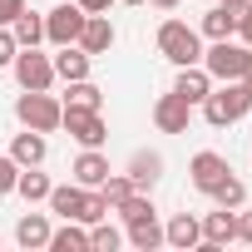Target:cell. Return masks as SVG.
<instances>
[{
    "mask_svg": "<svg viewBox=\"0 0 252 252\" xmlns=\"http://www.w3.org/2000/svg\"><path fill=\"white\" fill-rule=\"evenodd\" d=\"M198 109H203V119L213 124V129H227V124H237V119L252 109V89H247L242 79H222V84L208 89V99H203Z\"/></svg>",
    "mask_w": 252,
    "mask_h": 252,
    "instance_id": "obj_1",
    "label": "cell"
},
{
    "mask_svg": "<svg viewBox=\"0 0 252 252\" xmlns=\"http://www.w3.org/2000/svg\"><path fill=\"white\" fill-rule=\"evenodd\" d=\"M158 55L178 69V64H203V35L183 20H163L158 25Z\"/></svg>",
    "mask_w": 252,
    "mask_h": 252,
    "instance_id": "obj_2",
    "label": "cell"
},
{
    "mask_svg": "<svg viewBox=\"0 0 252 252\" xmlns=\"http://www.w3.org/2000/svg\"><path fill=\"white\" fill-rule=\"evenodd\" d=\"M15 119L25 124V129H35V134H55L60 119H64V104H60L50 89H25V94L15 99Z\"/></svg>",
    "mask_w": 252,
    "mask_h": 252,
    "instance_id": "obj_3",
    "label": "cell"
},
{
    "mask_svg": "<svg viewBox=\"0 0 252 252\" xmlns=\"http://www.w3.org/2000/svg\"><path fill=\"white\" fill-rule=\"evenodd\" d=\"M247 45H237V40H213L208 50H203V69L213 74V84H222V79H242V69H247Z\"/></svg>",
    "mask_w": 252,
    "mask_h": 252,
    "instance_id": "obj_4",
    "label": "cell"
},
{
    "mask_svg": "<svg viewBox=\"0 0 252 252\" xmlns=\"http://www.w3.org/2000/svg\"><path fill=\"white\" fill-rule=\"evenodd\" d=\"M60 129H69V139H74L79 149H104V139H109L104 109H64Z\"/></svg>",
    "mask_w": 252,
    "mask_h": 252,
    "instance_id": "obj_5",
    "label": "cell"
},
{
    "mask_svg": "<svg viewBox=\"0 0 252 252\" xmlns=\"http://www.w3.org/2000/svg\"><path fill=\"white\" fill-rule=\"evenodd\" d=\"M10 69H15V84H20V89H50V84H55V60L40 55V45L15 50Z\"/></svg>",
    "mask_w": 252,
    "mask_h": 252,
    "instance_id": "obj_6",
    "label": "cell"
},
{
    "mask_svg": "<svg viewBox=\"0 0 252 252\" xmlns=\"http://www.w3.org/2000/svg\"><path fill=\"white\" fill-rule=\"evenodd\" d=\"M84 20H89V15H84L79 5H69V0H64V5H55V10L45 15V40H50L55 50H60V45H74L79 30H84Z\"/></svg>",
    "mask_w": 252,
    "mask_h": 252,
    "instance_id": "obj_7",
    "label": "cell"
},
{
    "mask_svg": "<svg viewBox=\"0 0 252 252\" xmlns=\"http://www.w3.org/2000/svg\"><path fill=\"white\" fill-rule=\"evenodd\" d=\"M188 124H193V104L178 99L173 89L154 99V129L158 134H188Z\"/></svg>",
    "mask_w": 252,
    "mask_h": 252,
    "instance_id": "obj_8",
    "label": "cell"
},
{
    "mask_svg": "<svg viewBox=\"0 0 252 252\" xmlns=\"http://www.w3.org/2000/svg\"><path fill=\"white\" fill-rule=\"evenodd\" d=\"M227 173H232V168H227V158H222V154H213V149L193 154V163H188V178H193V188H198V193H213Z\"/></svg>",
    "mask_w": 252,
    "mask_h": 252,
    "instance_id": "obj_9",
    "label": "cell"
},
{
    "mask_svg": "<svg viewBox=\"0 0 252 252\" xmlns=\"http://www.w3.org/2000/svg\"><path fill=\"white\" fill-rule=\"evenodd\" d=\"M129 183L139 188V193H154L158 188V178H163V154H154V149H134V158H129Z\"/></svg>",
    "mask_w": 252,
    "mask_h": 252,
    "instance_id": "obj_10",
    "label": "cell"
},
{
    "mask_svg": "<svg viewBox=\"0 0 252 252\" xmlns=\"http://www.w3.org/2000/svg\"><path fill=\"white\" fill-rule=\"evenodd\" d=\"M114 40H119V30H114V20H109V15H89L74 45H79L84 55H94V60H99V55H109V50H114Z\"/></svg>",
    "mask_w": 252,
    "mask_h": 252,
    "instance_id": "obj_11",
    "label": "cell"
},
{
    "mask_svg": "<svg viewBox=\"0 0 252 252\" xmlns=\"http://www.w3.org/2000/svg\"><path fill=\"white\" fill-rule=\"evenodd\" d=\"M84 198H89V188H79V183H55L45 203H50L55 218H64V222H84Z\"/></svg>",
    "mask_w": 252,
    "mask_h": 252,
    "instance_id": "obj_12",
    "label": "cell"
},
{
    "mask_svg": "<svg viewBox=\"0 0 252 252\" xmlns=\"http://www.w3.org/2000/svg\"><path fill=\"white\" fill-rule=\"evenodd\" d=\"M208 89H213V74L203 69V64H178V79H173V94L178 99H188L193 109L208 99Z\"/></svg>",
    "mask_w": 252,
    "mask_h": 252,
    "instance_id": "obj_13",
    "label": "cell"
},
{
    "mask_svg": "<svg viewBox=\"0 0 252 252\" xmlns=\"http://www.w3.org/2000/svg\"><path fill=\"white\" fill-rule=\"evenodd\" d=\"M50 60H55V79H64V84L69 79H89V69H94V55H84L79 45H60Z\"/></svg>",
    "mask_w": 252,
    "mask_h": 252,
    "instance_id": "obj_14",
    "label": "cell"
},
{
    "mask_svg": "<svg viewBox=\"0 0 252 252\" xmlns=\"http://www.w3.org/2000/svg\"><path fill=\"white\" fill-rule=\"evenodd\" d=\"M10 158H15L20 168H40V163L50 158V139H45V134H35V129H25V134H15V139H10Z\"/></svg>",
    "mask_w": 252,
    "mask_h": 252,
    "instance_id": "obj_15",
    "label": "cell"
},
{
    "mask_svg": "<svg viewBox=\"0 0 252 252\" xmlns=\"http://www.w3.org/2000/svg\"><path fill=\"white\" fill-rule=\"evenodd\" d=\"M198 227H203V242L208 247H227V242H237V208H218Z\"/></svg>",
    "mask_w": 252,
    "mask_h": 252,
    "instance_id": "obj_16",
    "label": "cell"
},
{
    "mask_svg": "<svg viewBox=\"0 0 252 252\" xmlns=\"http://www.w3.org/2000/svg\"><path fill=\"white\" fill-rule=\"evenodd\" d=\"M69 173H74V183H79V188H99V183H104L114 168H109L104 149H84V154L74 158V168H69Z\"/></svg>",
    "mask_w": 252,
    "mask_h": 252,
    "instance_id": "obj_17",
    "label": "cell"
},
{
    "mask_svg": "<svg viewBox=\"0 0 252 252\" xmlns=\"http://www.w3.org/2000/svg\"><path fill=\"white\" fill-rule=\"evenodd\" d=\"M163 242H168V247H178V252L198 247V242H203L198 218H193V213H173V218H168V227H163Z\"/></svg>",
    "mask_w": 252,
    "mask_h": 252,
    "instance_id": "obj_18",
    "label": "cell"
},
{
    "mask_svg": "<svg viewBox=\"0 0 252 252\" xmlns=\"http://www.w3.org/2000/svg\"><path fill=\"white\" fill-rule=\"evenodd\" d=\"M50 232H55V227H50V218H45V213H25V218L15 222V242H20L25 252L50 247Z\"/></svg>",
    "mask_w": 252,
    "mask_h": 252,
    "instance_id": "obj_19",
    "label": "cell"
},
{
    "mask_svg": "<svg viewBox=\"0 0 252 252\" xmlns=\"http://www.w3.org/2000/svg\"><path fill=\"white\" fill-rule=\"evenodd\" d=\"M10 35H15V45H20V50L40 45V40H45V15H35V10L25 5V10H20V15L10 20Z\"/></svg>",
    "mask_w": 252,
    "mask_h": 252,
    "instance_id": "obj_20",
    "label": "cell"
},
{
    "mask_svg": "<svg viewBox=\"0 0 252 252\" xmlns=\"http://www.w3.org/2000/svg\"><path fill=\"white\" fill-rule=\"evenodd\" d=\"M60 104L64 109H104V89L94 79H69V89H64Z\"/></svg>",
    "mask_w": 252,
    "mask_h": 252,
    "instance_id": "obj_21",
    "label": "cell"
},
{
    "mask_svg": "<svg viewBox=\"0 0 252 252\" xmlns=\"http://www.w3.org/2000/svg\"><path fill=\"white\" fill-rule=\"evenodd\" d=\"M50 252H89V227L84 222H64L50 232Z\"/></svg>",
    "mask_w": 252,
    "mask_h": 252,
    "instance_id": "obj_22",
    "label": "cell"
},
{
    "mask_svg": "<svg viewBox=\"0 0 252 252\" xmlns=\"http://www.w3.org/2000/svg\"><path fill=\"white\" fill-rule=\"evenodd\" d=\"M124 242H129V247H139V252H154V247H163V227H158V218L129 222V232H124Z\"/></svg>",
    "mask_w": 252,
    "mask_h": 252,
    "instance_id": "obj_23",
    "label": "cell"
},
{
    "mask_svg": "<svg viewBox=\"0 0 252 252\" xmlns=\"http://www.w3.org/2000/svg\"><path fill=\"white\" fill-rule=\"evenodd\" d=\"M50 188H55V183H50L40 168H20V178H15V193H20L25 203H45V198H50Z\"/></svg>",
    "mask_w": 252,
    "mask_h": 252,
    "instance_id": "obj_24",
    "label": "cell"
},
{
    "mask_svg": "<svg viewBox=\"0 0 252 252\" xmlns=\"http://www.w3.org/2000/svg\"><path fill=\"white\" fill-rule=\"evenodd\" d=\"M114 213L124 218V227H129V222H144V218H158V208H154V198H149V193H139V188H134L129 198H124V203H119Z\"/></svg>",
    "mask_w": 252,
    "mask_h": 252,
    "instance_id": "obj_25",
    "label": "cell"
},
{
    "mask_svg": "<svg viewBox=\"0 0 252 252\" xmlns=\"http://www.w3.org/2000/svg\"><path fill=\"white\" fill-rule=\"evenodd\" d=\"M198 35H208V40H232V35H237V20L222 10V0L203 15V30H198Z\"/></svg>",
    "mask_w": 252,
    "mask_h": 252,
    "instance_id": "obj_26",
    "label": "cell"
},
{
    "mask_svg": "<svg viewBox=\"0 0 252 252\" xmlns=\"http://www.w3.org/2000/svg\"><path fill=\"white\" fill-rule=\"evenodd\" d=\"M119 247H124V232H119L109 218L89 222V252H119Z\"/></svg>",
    "mask_w": 252,
    "mask_h": 252,
    "instance_id": "obj_27",
    "label": "cell"
},
{
    "mask_svg": "<svg viewBox=\"0 0 252 252\" xmlns=\"http://www.w3.org/2000/svg\"><path fill=\"white\" fill-rule=\"evenodd\" d=\"M208 198H213V203H218V208H242V203H247V183H242V178H232V173H227V178H222V183H218V188H213V193H208Z\"/></svg>",
    "mask_w": 252,
    "mask_h": 252,
    "instance_id": "obj_28",
    "label": "cell"
},
{
    "mask_svg": "<svg viewBox=\"0 0 252 252\" xmlns=\"http://www.w3.org/2000/svg\"><path fill=\"white\" fill-rule=\"evenodd\" d=\"M129 193H134V183H129V173H109V178L99 183V198H104V208H109V213H114V208H119L124 198H129Z\"/></svg>",
    "mask_w": 252,
    "mask_h": 252,
    "instance_id": "obj_29",
    "label": "cell"
},
{
    "mask_svg": "<svg viewBox=\"0 0 252 252\" xmlns=\"http://www.w3.org/2000/svg\"><path fill=\"white\" fill-rule=\"evenodd\" d=\"M15 178H20V163H15L10 154H0V198L15 193Z\"/></svg>",
    "mask_w": 252,
    "mask_h": 252,
    "instance_id": "obj_30",
    "label": "cell"
},
{
    "mask_svg": "<svg viewBox=\"0 0 252 252\" xmlns=\"http://www.w3.org/2000/svg\"><path fill=\"white\" fill-rule=\"evenodd\" d=\"M15 35H10V25H0V69H10V60H15Z\"/></svg>",
    "mask_w": 252,
    "mask_h": 252,
    "instance_id": "obj_31",
    "label": "cell"
},
{
    "mask_svg": "<svg viewBox=\"0 0 252 252\" xmlns=\"http://www.w3.org/2000/svg\"><path fill=\"white\" fill-rule=\"evenodd\" d=\"M237 242H252V208H237Z\"/></svg>",
    "mask_w": 252,
    "mask_h": 252,
    "instance_id": "obj_32",
    "label": "cell"
},
{
    "mask_svg": "<svg viewBox=\"0 0 252 252\" xmlns=\"http://www.w3.org/2000/svg\"><path fill=\"white\" fill-rule=\"evenodd\" d=\"M20 10H25V0H0V25H10Z\"/></svg>",
    "mask_w": 252,
    "mask_h": 252,
    "instance_id": "obj_33",
    "label": "cell"
},
{
    "mask_svg": "<svg viewBox=\"0 0 252 252\" xmlns=\"http://www.w3.org/2000/svg\"><path fill=\"white\" fill-rule=\"evenodd\" d=\"M74 5H79L84 15H109V5H114V0H74Z\"/></svg>",
    "mask_w": 252,
    "mask_h": 252,
    "instance_id": "obj_34",
    "label": "cell"
},
{
    "mask_svg": "<svg viewBox=\"0 0 252 252\" xmlns=\"http://www.w3.org/2000/svg\"><path fill=\"white\" fill-rule=\"evenodd\" d=\"M237 35H242V45H247V50H252V10H247V15H242V20H237Z\"/></svg>",
    "mask_w": 252,
    "mask_h": 252,
    "instance_id": "obj_35",
    "label": "cell"
},
{
    "mask_svg": "<svg viewBox=\"0 0 252 252\" xmlns=\"http://www.w3.org/2000/svg\"><path fill=\"white\" fill-rule=\"evenodd\" d=\"M154 10H178V0H149Z\"/></svg>",
    "mask_w": 252,
    "mask_h": 252,
    "instance_id": "obj_36",
    "label": "cell"
},
{
    "mask_svg": "<svg viewBox=\"0 0 252 252\" xmlns=\"http://www.w3.org/2000/svg\"><path fill=\"white\" fill-rule=\"evenodd\" d=\"M242 84L252 89V55H247V69H242Z\"/></svg>",
    "mask_w": 252,
    "mask_h": 252,
    "instance_id": "obj_37",
    "label": "cell"
},
{
    "mask_svg": "<svg viewBox=\"0 0 252 252\" xmlns=\"http://www.w3.org/2000/svg\"><path fill=\"white\" fill-rule=\"evenodd\" d=\"M119 5H149V0H119Z\"/></svg>",
    "mask_w": 252,
    "mask_h": 252,
    "instance_id": "obj_38",
    "label": "cell"
}]
</instances>
